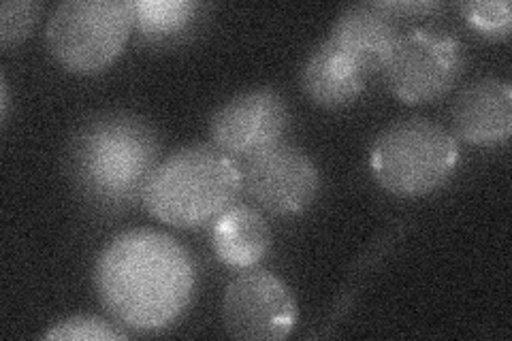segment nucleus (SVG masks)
<instances>
[{"label":"nucleus","mask_w":512,"mask_h":341,"mask_svg":"<svg viewBox=\"0 0 512 341\" xmlns=\"http://www.w3.org/2000/svg\"><path fill=\"white\" fill-rule=\"evenodd\" d=\"M94 288L124 327L158 331L178 320L197 288V269L178 239L154 229L120 233L94 263Z\"/></svg>","instance_id":"nucleus-1"},{"label":"nucleus","mask_w":512,"mask_h":341,"mask_svg":"<svg viewBox=\"0 0 512 341\" xmlns=\"http://www.w3.org/2000/svg\"><path fill=\"white\" fill-rule=\"evenodd\" d=\"M163 137L133 111H101L69 137L64 169L75 192L103 214H118L143 197L160 165Z\"/></svg>","instance_id":"nucleus-2"},{"label":"nucleus","mask_w":512,"mask_h":341,"mask_svg":"<svg viewBox=\"0 0 512 341\" xmlns=\"http://www.w3.org/2000/svg\"><path fill=\"white\" fill-rule=\"evenodd\" d=\"M242 188V169L227 152L192 143L160 160L141 201L160 222L197 229L229 209Z\"/></svg>","instance_id":"nucleus-3"},{"label":"nucleus","mask_w":512,"mask_h":341,"mask_svg":"<svg viewBox=\"0 0 512 341\" xmlns=\"http://www.w3.org/2000/svg\"><path fill=\"white\" fill-rule=\"evenodd\" d=\"M459 162L457 137L427 118L389 124L372 143L376 182L397 197H423L448 182Z\"/></svg>","instance_id":"nucleus-4"},{"label":"nucleus","mask_w":512,"mask_h":341,"mask_svg":"<svg viewBox=\"0 0 512 341\" xmlns=\"http://www.w3.org/2000/svg\"><path fill=\"white\" fill-rule=\"evenodd\" d=\"M135 18V0H64L47 20V47L67 71L99 73L122 54Z\"/></svg>","instance_id":"nucleus-5"},{"label":"nucleus","mask_w":512,"mask_h":341,"mask_svg":"<svg viewBox=\"0 0 512 341\" xmlns=\"http://www.w3.org/2000/svg\"><path fill=\"white\" fill-rule=\"evenodd\" d=\"M466 67V50L451 30L416 26L399 37L382 73L404 103H431L451 90Z\"/></svg>","instance_id":"nucleus-6"},{"label":"nucleus","mask_w":512,"mask_h":341,"mask_svg":"<svg viewBox=\"0 0 512 341\" xmlns=\"http://www.w3.org/2000/svg\"><path fill=\"white\" fill-rule=\"evenodd\" d=\"M297 318L293 290L271 271L252 269L239 273L224 290L222 320L235 339H284L293 333Z\"/></svg>","instance_id":"nucleus-7"},{"label":"nucleus","mask_w":512,"mask_h":341,"mask_svg":"<svg viewBox=\"0 0 512 341\" xmlns=\"http://www.w3.org/2000/svg\"><path fill=\"white\" fill-rule=\"evenodd\" d=\"M242 184L263 209L276 216H293L314 203L320 175L308 152L278 141L246 158Z\"/></svg>","instance_id":"nucleus-8"},{"label":"nucleus","mask_w":512,"mask_h":341,"mask_svg":"<svg viewBox=\"0 0 512 341\" xmlns=\"http://www.w3.org/2000/svg\"><path fill=\"white\" fill-rule=\"evenodd\" d=\"M291 111L274 88H252L222 103L210 120V137L229 156L248 158L282 141Z\"/></svg>","instance_id":"nucleus-9"},{"label":"nucleus","mask_w":512,"mask_h":341,"mask_svg":"<svg viewBox=\"0 0 512 341\" xmlns=\"http://www.w3.org/2000/svg\"><path fill=\"white\" fill-rule=\"evenodd\" d=\"M453 133L472 145L506 143L512 133V86L508 79L483 77L459 92L451 111Z\"/></svg>","instance_id":"nucleus-10"},{"label":"nucleus","mask_w":512,"mask_h":341,"mask_svg":"<svg viewBox=\"0 0 512 341\" xmlns=\"http://www.w3.org/2000/svg\"><path fill=\"white\" fill-rule=\"evenodd\" d=\"M402 35L399 15L384 9L382 3H359L346 7L335 18L329 39L372 73L382 71Z\"/></svg>","instance_id":"nucleus-11"},{"label":"nucleus","mask_w":512,"mask_h":341,"mask_svg":"<svg viewBox=\"0 0 512 341\" xmlns=\"http://www.w3.org/2000/svg\"><path fill=\"white\" fill-rule=\"evenodd\" d=\"M367 73L359 60L331 39L310 52L299 73L301 90L318 107L344 109L355 103L367 86Z\"/></svg>","instance_id":"nucleus-12"},{"label":"nucleus","mask_w":512,"mask_h":341,"mask_svg":"<svg viewBox=\"0 0 512 341\" xmlns=\"http://www.w3.org/2000/svg\"><path fill=\"white\" fill-rule=\"evenodd\" d=\"M212 246L224 265L248 269L267 256L271 248V229L259 209L231 205L214 222Z\"/></svg>","instance_id":"nucleus-13"},{"label":"nucleus","mask_w":512,"mask_h":341,"mask_svg":"<svg viewBox=\"0 0 512 341\" xmlns=\"http://www.w3.org/2000/svg\"><path fill=\"white\" fill-rule=\"evenodd\" d=\"M135 7V26L156 43L184 39L205 18V5L197 0H139Z\"/></svg>","instance_id":"nucleus-14"},{"label":"nucleus","mask_w":512,"mask_h":341,"mask_svg":"<svg viewBox=\"0 0 512 341\" xmlns=\"http://www.w3.org/2000/svg\"><path fill=\"white\" fill-rule=\"evenodd\" d=\"M45 5L41 0H5L0 5V45L9 50L28 39Z\"/></svg>","instance_id":"nucleus-15"},{"label":"nucleus","mask_w":512,"mask_h":341,"mask_svg":"<svg viewBox=\"0 0 512 341\" xmlns=\"http://www.w3.org/2000/svg\"><path fill=\"white\" fill-rule=\"evenodd\" d=\"M459 9L485 37L508 39L512 28V9L508 0H470V3H461Z\"/></svg>","instance_id":"nucleus-16"},{"label":"nucleus","mask_w":512,"mask_h":341,"mask_svg":"<svg viewBox=\"0 0 512 341\" xmlns=\"http://www.w3.org/2000/svg\"><path fill=\"white\" fill-rule=\"evenodd\" d=\"M128 335L120 331L116 324L107 322L105 318L90 316V314H77L69 316L54 327L45 331L43 339H69V341H82V339H96V341H116L126 339Z\"/></svg>","instance_id":"nucleus-17"},{"label":"nucleus","mask_w":512,"mask_h":341,"mask_svg":"<svg viewBox=\"0 0 512 341\" xmlns=\"http://www.w3.org/2000/svg\"><path fill=\"white\" fill-rule=\"evenodd\" d=\"M384 9L393 11L399 18L412 13H427L431 9H438L440 3H434V0H423V3H416V0H393V3H382Z\"/></svg>","instance_id":"nucleus-18"},{"label":"nucleus","mask_w":512,"mask_h":341,"mask_svg":"<svg viewBox=\"0 0 512 341\" xmlns=\"http://www.w3.org/2000/svg\"><path fill=\"white\" fill-rule=\"evenodd\" d=\"M9 118V86H7V75L5 71L0 73V122L3 126L7 124Z\"/></svg>","instance_id":"nucleus-19"}]
</instances>
